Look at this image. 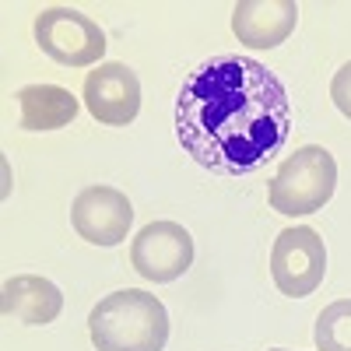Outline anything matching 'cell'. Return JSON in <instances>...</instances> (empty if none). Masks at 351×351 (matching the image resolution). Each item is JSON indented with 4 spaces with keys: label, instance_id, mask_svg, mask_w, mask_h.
<instances>
[{
    "label": "cell",
    "instance_id": "cell-11",
    "mask_svg": "<svg viewBox=\"0 0 351 351\" xmlns=\"http://www.w3.org/2000/svg\"><path fill=\"white\" fill-rule=\"evenodd\" d=\"M18 109H21V130H60L71 127L81 109L77 95L64 84H25L18 88Z\"/></svg>",
    "mask_w": 351,
    "mask_h": 351
},
{
    "label": "cell",
    "instance_id": "cell-12",
    "mask_svg": "<svg viewBox=\"0 0 351 351\" xmlns=\"http://www.w3.org/2000/svg\"><path fill=\"white\" fill-rule=\"evenodd\" d=\"M316 348L351 351V299H337L316 316Z\"/></svg>",
    "mask_w": 351,
    "mask_h": 351
},
{
    "label": "cell",
    "instance_id": "cell-9",
    "mask_svg": "<svg viewBox=\"0 0 351 351\" xmlns=\"http://www.w3.org/2000/svg\"><path fill=\"white\" fill-rule=\"evenodd\" d=\"M299 25L295 0H243L232 8V32L250 49L281 46Z\"/></svg>",
    "mask_w": 351,
    "mask_h": 351
},
{
    "label": "cell",
    "instance_id": "cell-13",
    "mask_svg": "<svg viewBox=\"0 0 351 351\" xmlns=\"http://www.w3.org/2000/svg\"><path fill=\"white\" fill-rule=\"evenodd\" d=\"M330 99H334V106L341 109V116H348V120H351V60L334 74V81H330Z\"/></svg>",
    "mask_w": 351,
    "mask_h": 351
},
{
    "label": "cell",
    "instance_id": "cell-1",
    "mask_svg": "<svg viewBox=\"0 0 351 351\" xmlns=\"http://www.w3.org/2000/svg\"><path fill=\"white\" fill-rule=\"evenodd\" d=\"M176 137L218 176H250L285 152L291 102L271 67L253 56H211L180 88Z\"/></svg>",
    "mask_w": 351,
    "mask_h": 351
},
{
    "label": "cell",
    "instance_id": "cell-2",
    "mask_svg": "<svg viewBox=\"0 0 351 351\" xmlns=\"http://www.w3.org/2000/svg\"><path fill=\"white\" fill-rule=\"evenodd\" d=\"M88 334L95 351H165L169 313L152 291L123 288L88 313Z\"/></svg>",
    "mask_w": 351,
    "mask_h": 351
},
{
    "label": "cell",
    "instance_id": "cell-5",
    "mask_svg": "<svg viewBox=\"0 0 351 351\" xmlns=\"http://www.w3.org/2000/svg\"><path fill=\"white\" fill-rule=\"evenodd\" d=\"M271 278L281 295L306 299L327 278V246L309 225H288L271 250Z\"/></svg>",
    "mask_w": 351,
    "mask_h": 351
},
{
    "label": "cell",
    "instance_id": "cell-4",
    "mask_svg": "<svg viewBox=\"0 0 351 351\" xmlns=\"http://www.w3.org/2000/svg\"><path fill=\"white\" fill-rule=\"evenodd\" d=\"M36 46L60 67H99L106 56V32L77 8H46L36 14Z\"/></svg>",
    "mask_w": 351,
    "mask_h": 351
},
{
    "label": "cell",
    "instance_id": "cell-14",
    "mask_svg": "<svg viewBox=\"0 0 351 351\" xmlns=\"http://www.w3.org/2000/svg\"><path fill=\"white\" fill-rule=\"evenodd\" d=\"M271 351H285V348H271Z\"/></svg>",
    "mask_w": 351,
    "mask_h": 351
},
{
    "label": "cell",
    "instance_id": "cell-8",
    "mask_svg": "<svg viewBox=\"0 0 351 351\" xmlns=\"http://www.w3.org/2000/svg\"><path fill=\"white\" fill-rule=\"evenodd\" d=\"M81 99L102 127H127L141 112V81L127 64H99L84 74Z\"/></svg>",
    "mask_w": 351,
    "mask_h": 351
},
{
    "label": "cell",
    "instance_id": "cell-6",
    "mask_svg": "<svg viewBox=\"0 0 351 351\" xmlns=\"http://www.w3.org/2000/svg\"><path fill=\"white\" fill-rule=\"evenodd\" d=\"M193 263V236L180 221H152L130 239V267L152 285L183 278Z\"/></svg>",
    "mask_w": 351,
    "mask_h": 351
},
{
    "label": "cell",
    "instance_id": "cell-7",
    "mask_svg": "<svg viewBox=\"0 0 351 351\" xmlns=\"http://www.w3.org/2000/svg\"><path fill=\"white\" fill-rule=\"evenodd\" d=\"M71 225L92 246H120L134 225V204L116 186H84L71 204Z\"/></svg>",
    "mask_w": 351,
    "mask_h": 351
},
{
    "label": "cell",
    "instance_id": "cell-10",
    "mask_svg": "<svg viewBox=\"0 0 351 351\" xmlns=\"http://www.w3.org/2000/svg\"><path fill=\"white\" fill-rule=\"evenodd\" d=\"M4 316L18 319L25 327H46L53 324L64 309V295L49 278L39 274H14L4 281V295H0Z\"/></svg>",
    "mask_w": 351,
    "mask_h": 351
},
{
    "label": "cell",
    "instance_id": "cell-3",
    "mask_svg": "<svg viewBox=\"0 0 351 351\" xmlns=\"http://www.w3.org/2000/svg\"><path fill=\"white\" fill-rule=\"evenodd\" d=\"M337 190V162L327 148L319 144H306L295 148L274 172V180L267 186L271 208L285 218H299L324 211V204Z\"/></svg>",
    "mask_w": 351,
    "mask_h": 351
}]
</instances>
